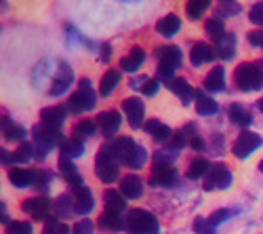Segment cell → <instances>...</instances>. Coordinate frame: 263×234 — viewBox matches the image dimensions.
I'll return each mask as SVG.
<instances>
[{"instance_id": "13", "label": "cell", "mask_w": 263, "mask_h": 234, "mask_svg": "<svg viewBox=\"0 0 263 234\" xmlns=\"http://www.w3.org/2000/svg\"><path fill=\"white\" fill-rule=\"evenodd\" d=\"M175 179V169L166 163H156L152 167V175H149V184L152 186H171Z\"/></svg>"}, {"instance_id": "42", "label": "cell", "mask_w": 263, "mask_h": 234, "mask_svg": "<svg viewBox=\"0 0 263 234\" xmlns=\"http://www.w3.org/2000/svg\"><path fill=\"white\" fill-rule=\"evenodd\" d=\"M49 150H51V146H49L47 141H42V139L36 137V141H34V156H36L38 160H42V158H47Z\"/></svg>"}, {"instance_id": "44", "label": "cell", "mask_w": 263, "mask_h": 234, "mask_svg": "<svg viewBox=\"0 0 263 234\" xmlns=\"http://www.w3.org/2000/svg\"><path fill=\"white\" fill-rule=\"evenodd\" d=\"M59 171L63 173V177H70V175L76 173V167L72 165V160H70L68 156H61V158H59Z\"/></svg>"}, {"instance_id": "10", "label": "cell", "mask_w": 263, "mask_h": 234, "mask_svg": "<svg viewBox=\"0 0 263 234\" xmlns=\"http://www.w3.org/2000/svg\"><path fill=\"white\" fill-rule=\"evenodd\" d=\"M261 146V137L257 135V133H253V131H242L238 135V139H236V143H234V154L238 156V158H247L249 154H253L257 148Z\"/></svg>"}, {"instance_id": "2", "label": "cell", "mask_w": 263, "mask_h": 234, "mask_svg": "<svg viewBox=\"0 0 263 234\" xmlns=\"http://www.w3.org/2000/svg\"><path fill=\"white\" fill-rule=\"evenodd\" d=\"M130 234H158V220L145 209H130L124 218Z\"/></svg>"}, {"instance_id": "46", "label": "cell", "mask_w": 263, "mask_h": 234, "mask_svg": "<svg viewBox=\"0 0 263 234\" xmlns=\"http://www.w3.org/2000/svg\"><path fill=\"white\" fill-rule=\"evenodd\" d=\"M249 17H251V21H253L255 26H261V28H263V3H257V5L251 9Z\"/></svg>"}, {"instance_id": "52", "label": "cell", "mask_w": 263, "mask_h": 234, "mask_svg": "<svg viewBox=\"0 0 263 234\" xmlns=\"http://www.w3.org/2000/svg\"><path fill=\"white\" fill-rule=\"evenodd\" d=\"M183 135H185V137H190V139L198 135V133H196V124H194V122H187V124L183 127Z\"/></svg>"}, {"instance_id": "17", "label": "cell", "mask_w": 263, "mask_h": 234, "mask_svg": "<svg viewBox=\"0 0 263 234\" xmlns=\"http://www.w3.org/2000/svg\"><path fill=\"white\" fill-rule=\"evenodd\" d=\"M65 110L68 108H63V105H49V108H45L40 112L42 124H49V127L59 129V127L63 124V120H65Z\"/></svg>"}, {"instance_id": "32", "label": "cell", "mask_w": 263, "mask_h": 234, "mask_svg": "<svg viewBox=\"0 0 263 234\" xmlns=\"http://www.w3.org/2000/svg\"><path fill=\"white\" fill-rule=\"evenodd\" d=\"M97 122H93V120H80L76 127H74V135L72 137H76V139H84V137H91V135H95L97 133Z\"/></svg>"}, {"instance_id": "19", "label": "cell", "mask_w": 263, "mask_h": 234, "mask_svg": "<svg viewBox=\"0 0 263 234\" xmlns=\"http://www.w3.org/2000/svg\"><path fill=\"white\" fill-rule=\"evenodd\" d=\"M72 80H74L72 70L61 61V63H59V74H57V78H55V82H53V87H51V95H61V93L72 84Z\"/></svg>"}, {"instance_id": "11", "label": "cell", "mask_w": 263, "mask_h": 234, "mask_svg": "<svg viewBox=\"0 0 263 234\" xmlns=\"http://www.w3.org/2000/svg\"><path fill=\"white\" fill-rule=\"evenodd\" d=\"M97 127L101 129V133L105 135V137H112L116 131H118V127H120V122H122V116L116 112V110H105V112H101L99 116H97Z\"/></svg>"}, {"instance_id": "22", "label": "cell", "mask_w": 263, "mask_h": 234, "mask_svg": "<svg viewBox=\"0 0 263 234\" xmlns=\"http://www.w3.org/2000/svg\"><path fill=\"white\" fill-rule=\"evenodd\" d=\"M194 97H196V112H198V114H202V116H211V114L217 112V101H215L213 97H209L204 91L196 89Z\"/></svg>"}, {"instance_id": "45", "label": "cell", "mask_w": 263, "mask_h": 234, "mask_svg": "<svg viewBox=\"0 0 263 234\" xmlns=\"http://www.w3.org/2000/svg\"><path fill=\"white\" fill-rule=\"evenodd\" d=\"M156 91H158V80L143 76V82H141V93H143V95H154Z\"/></svg>"}, {"instance_id": "41", "label": "cell", "mask_w": 263, "mask_h": 234, "mask_svg": "<svg viewBox=\"0 0 263 234\" xmlns=\"http://www.w3.org/2000/svg\"><path fill=\"white\" fill-rule=\"evenodd\" d=\"M7 232L9 234H34L32 224H28V222H11L7 226Z\"/></svg>"}, {"instance_id": "40", "label": "cell", "mask_w": 263, "mask_h": 234, "mask_svg": "<svg viewBox=\"0 0 263 234\" xmlns=\"http://www.w3.org/2000/svg\"><path fill=\"white\" fill-rule=\"evenodd\" d=\"M194 232L196 234H215V226L209 222V218H196Z\"/></svg>"}, {"instance_id": "48", "label": "cell", "mask_w": 263, "mask_h": 234, "mask_svg": "<svg viewBox=\"0 0 263 234\" xmlns=\"http://www.w3.org/2000/svg\"><path fill=\"white\" fill-rule=\"evenodd\" d=\"M185 141H187V137L183 135V131H177V133L173 135V139H171V146H168V148H171V150L177 152L179 148H183V143H185Z\"/></svg>"}, {"instance_id": "27", "label": "cell", "mask_w": 263, "mask_h": 234, "mask_svg": "<svg viewBox=\"0 0 263 234\" xmlns=\"http://www.w3.org/2000/svg\"><path fill=\"white\" fill-rule=\"evenodd\" d=\"M204 87H206L209 91H221V89L226 87V78H223V68H221V66H215V68L206 74Z\"/></svg>"}, {"instance_id": "25", "label": "cell", "mask_w": 263, "mask_h": 234, "mask_svg": "<svg viewBox=\"0 0 263 234\" xmlns=\"http://www.w3.org/2000/svg\"><path fill=\"white\" fill-rule=\"evenodd\" d=\"M103 201H105V211H116V213H122L124 207H126V199L122 196V192H118V190H105Z\"/></svg>"}, {"instance_id": "35", "label": "cell", "mask_w": 263, "mask_h": 234, "mask_svg": "<svg viewBox=\"0 0 263 234\" xmlns=\"http://www.w3.org/2000/svg\"><path fill=\"white\" fill-rule=\"evenodd\" d=\"M206 34L211 36V40L221 42L226 38V28H223V24L219 19H209L206 21Z\"/></svg>"}, {"instance_id": "53", "label": "cell", "mask_w": 263, "mask_h": 234, "mask_svg": "<svg viewBox=\"0 0 263 234\" xmlns=\"http://www.w3.org/2000/svg\"><path fill=\"white\" fill-rule=\"evenodd\" d=\"M0 154H3V165H13V154H9L7 150H5V148H3V152H0Z\"/></svg>"}, {"instance_id": "3", "label": "cell", "mask_w": 263, "mask_h": 234, "mask_svg": "<svg viewBox=\"0 0 263 234\" xmlns=\"http://www.w3.org/2000/svg\"><path fill=\"white\" fill-rule=\"evenodd\" d=\"M95 171H97V177L103 182V184H112L118 179L120 175V165L112 152V146H101V150L97 154V160H95Z\"/></svg>"}, {"instance_id": "47", "label": "cell", "mask_w": 263, "mask_h": 234, "mask_svg": "<svg viewBox=\"0 0 263 234\" xmlns=\"http://www.w3.org/2000/svg\"><path fill=\"white\" fill-rule=\"evenodd\" d=\"M228 218H230V211H228V209H217V211H213V213H211L209 222H211L213 226H217V224H221V222L228 220Z\"/></svg>"}, {"instance_id": "28", "label": "cell", "mask_w": 263, "mask_h": 234, "mask_svg": "<svg viewBox=\"0 0 263 234\" xmlns=\"http://www.w3.org/2000/svg\"><path fill=\"white\" fill-rule=\"evenodd\" d=\"M3 135H5V139H9V141H21V143H24L26 129H24V127H19V124H15V122H11V120L5 116V118H3Z\"/></svg>"}, {"instance_id": "38", "label": "cell", "mask_w": 263, "mask_h": 234, "mask_svg": "<svg viewBox=\"0 0 263 234\" xmlns=\"http://www.w3.org/2000/svg\"><path fill=\"white\" fill-rule=\"evenodd\" d=\"M234 36L232 34H228L221 42H219V49H217V55L221 57V59H230L232 55H234Z\"/></svg>"}, {"instance_id": "6", "label": "cell", "mask_w": 263, "mask_h": 234, "mask_svg": "<svg viewBox=\"0 0 263 234\" xmlns=\"http://www.w3.org/2000/svg\"><path fill=\"white\" fill-rule=\"evenodd\" d=\"M95 101H97V95H95V91L91 87L89 78H82L80 80V89L70 97V101H68L65 108H68L72 114H80L84 110H91L95 105Z\"/></svg>"}, {"instance_id": "49", "label": "cell", "mask_w": 263, "mask_h": 234, "mask_svg": "<svg viewBox=\"0 0 263 234\" xmlns=\"http://www.w3.org/2000/svg\"><path fill=\"white\" fill-rule=\"evenodd\" d=\"M219 13L221 15H236V13H240V7L236 3H221L219 5Z\"/></svg>"}, {"instance_id": "51", "label": "cell", "mask_w": 263, "mask_h": 234, "mask_svg": "<svg viewBox=\"0 0 263 234\" xmlns=\"http://www.w3.org/2000/svg\"><path fill=\"white\" fill-rule=\"evenodd\" d=\"M190 146L194 148V150H198V152H200V150H204V148H206V143H204V139H202L200 135L192 137V139H190Z\"/></svg>"}, {"instance_id": "8", "label": "cell", "mask_w": 263, "mask_h": 234, "mask_svg": "<svg viewBox=\"0 0 263 234\" xmlns=\"http://www.w3.org/2000/svg\"><path fill=\"white\" fill-rule=\"evenodd\" d=\"M232 184V173L228 171V167L223 163H215L211 167V171L206 173L204 190H215V188H228Z\"/></svg>"}, {"instance_id": "50", "label": "cell", "mask_w": 263, "mask_h": 234, "mask_svg": "<svg viewBox=\"0 0 263 234\" xmlns=\"http://www.w3.org/2000/svg\"><path fill=\"white\" fill-rule=\"evenodd\" d=\"M249 42H251L253 47L263 49V30H255V32H251V34H249Z\"/></svg>"}, {"instance_id": "14", "label": "cell", "mask_w": 263, "mask_h": 234, "mask_svg": "<svg viewBox=\"0 0 263 234\" xmlns=\"http://www.w3.org/2000/svg\"><path fill=\"white\" fill-rule=\"evenodd\" d=\"M217 57V51L206 45V42H194L192 45V51H190V61L194 66H202V63H209Z\"/></svg>"}, {"instance_id": "23", "label": "cell", "mask_w": 263, "mask_h": 234, "mask_svg": "<svg viewBox=\"0 0 263 234\" xmlns=\"http://www.w3.org/2000/svg\"><path fill=\"white\" fill-rule=\"evenodd\" d=\"M99 226L103 230H109V232H118V230L126 228L122 215L116 213V211H103V213L99 215Z\"/></svg>"}, {"instance_id": "39", "label": "cell", "mask_w": 263, "mask_h": 234, "mask_svg": "<svg viewBox=\"0 0 263 234\" xmlns=\"http://www.w3.org/2000/svg\"><path fill=\"white\" fill-rule=\"evenodd\" d=\"M45 234H72V228L65 226V224H59L57 218H51L45 224Z\"/></svg>"}, {"instance_id": "4", "label": "cell", "mask_w": 263, "mask_h": 234, "mask_svg": "<svg viewBox=\"0 0 263 234\" xmlns=\"http://www.w3.org/2000/svg\"><path fill=\"white\" fill-rule=\"evenodd\" d=\"M156 57H158V78L162 80H171L175 78V70L181 66V51L175 45H166L156 49Z\"/></svg>"}, {"instance_id": "34", "label": "cell", "mask_w": 263, "mask_h": 234, "mask_svg": "<svg viewBox=\"0 0 263 234\" xmlns=\"http://www.w3.org/2000/svg\"><path fill=\"white\" fill-rule=\"evenodd\" d=\"M32 156H34V143L24 141V143H19V148L13 152V165H24V163H28Z\"/></svg>"}, {"instance_id": "7", "label": "cell", "mask_w": 263, "mask_h": 234, "mask_svg": "<svg viewBox=\"0 0 263 234\" xmlns=\"http://www.w3.org/2000/svg\"><path fill=\"white\" fill-rule=\"evenodd\" d=\"M21 209L30 213L36 222H49L51 218H55L51 213V201L45 199V196H36V199H28L21 203Z\"/></svg>"}, {"instance_id": "31", "label": "cell", "mask_w": 263, "mask_h": 234, "mask_svg": "<svg viewBox=\"0 0 263 234\" xmlns=\"http://www.w3.org/2000/svg\"><path fill=\"white\" fill-rule=\"evenodd\" d=\"M118 82H120V72H116V70H107L105 76H103V80H101V87H99L101 97H107L109 93H112V91L118 87Z\"/></svg>"}, {"instance_id": "30", "label": "cell", "mask_w": 263, "mask_h": 234, "mask_svg": "<svg viewBox=\"0 0 263 234\" xmlns=\"http://www.w3.org/2000/svg\"><path fill=\"white\" fill-rule=\"evenodd\" d=\"M211 163L206 160V158H194L192 163H190V169H187V177L190 179H198V177H202V175H206L209 171H211Z\"/></svg>"}, {"instance_id": "56", "label": "cell", "mask_w": 263, "mask_h": 234, "mask_svg": "<svg viewBox=\"0 0 263 234\" xmlns=\"http://www.w3.org/2000/svg\"><path fill=\"white\" fill-rule=\"evenodd\" d=\"M259 171H261V173H263V160H261V163H259Z\"/></svg>"}, {"instance_id": "18", "label": "cell", "mask_w": 263, "mask_h": 234, "mask_svg": "<svg viewBox=\"0 0 263 234\" xmlns=\"http://www.w3.org/2000/svg\"><path fill=\"white\" fill-rule=\"evenodd\" d=\"M166 87L177 95V97H181V101L187 105L190 101H192V97H194V89H192V84L185 80V78H171L168 82H166Z\"/></svg>"}, {"instance_id": "16", "label": "cell", "mask_w": 263, "mask_h": 234, "mask_svg": "<svg viewBox=\"0 0 263 234\" xmlns=\"http://www.w3.org/2000/svg\"><path fill=\"white\" fill-rule=\"evenodd\" d=\"M34 137L47 141L49 146H61V143L65 141L63 135H61V131L55 129V127H49V124H38V127H34Z\"/></svg>"}, {"instance_id": "26", "label": "cell", "mask_w": 263, "mask_h": 234, "mask_svg": "<svg viewBox=\"0 0 263 234\" xmlns=\"http://www.w3.org/2000/svg\"><path fill=\"white\" fill-rule=\"evenodd\" d=\"M179 28H181V19L177 17V15H166V17H162L160 21H158V26H156V30L162 34V36H173V34H177L179 32Z\"/></svg>"}, {"instance_id": "36", "label": "cell", "mask_w": 263, "mask_h": 234, "mask_svg": "<svg viewBox=\"0 0 263 234\" xmlns=\"http://www.w3.org/2000/svg\"><path fill=\"white\" fill-rule=\"evenodd\" d=\"M206 9H209L206 0H190V3L185 5V13H187L190 19H200Z\"/></svg>"}, {"instance_id": "37", "label": "cell", "mask_w": 263, "mask_h": 234, "mask_svg": "<svg viewBox=\"0 0 263 234\" xmlns=\"http://www.w3.org/2000/svg\"><path fill=\"white\" fill-rule=\"evenodd\" d=\"M72 213H74V201H72V196L61 194V196L57 199V215L70 218Z\"/></svg>"}, {"instance_id": "12", "label": "cell", "mask_w": 263, "mask_h": 234, "mask_svg": "<svg viewBox=\"0 0 263 234\" xmlns=\"http://www.w3.org/2000/svg\"><path fill=\"white\" fill-rule=\"evenodd\" d=\"M72 201H74V213H78V215H86L93 209V205H95L93 192H91L89 188H84V186L74 190Z\"/></svg>"}, {"instance_id": "54", "label": "cell", "mask_w": 263, "mask_h": 234, "mask_svg": "<svg viewBox=\"0 0 263 234\" xmlns=\"http://www.w3.org/2000/svg\"><path fill=\"white\" fill-rule=\"evenodd\" d=\"M109 55H112V49H109V45H103V49H101V59H103V61H107V59H109Z\"/></svg>"}, {"instance_id": "9", "label": "cell", "mask_w": 263, "mask_h": 234, "mask_svg": "<svg viewBox=\"0 0 263 234\" xmlns=\"http://www.w3.org/2000/svg\"><path fill=\"white\" fill-rule=\"evenodd\" d=\"M122 110L130 122V127L133 129H139V127H143V118H145V105L139 97H128L122 101Z\"/></svg>"}, {"instance_id": "5", "label": "cell", "mask_w": 263, "mask_h": 234, "mask_svg": "<svg viewBox=\"0 0 263 234\" xmlns=\"http://www.w3.org/2000/svg\"><path fill=\"white\" fill-rule=\"evenodd\" d=\"M234 80L240 91H257L263 87V74L255 63H240L234 72Z\"/></svg>"}, {"instance_id": "21", "label": "cell", "mask_w": 263, "mask_h": 234, "mask_svg": "<svg viewBox=\"0 0 263 234\" xmlns=\"http://www.w3.org/2000/svg\"><path fill=\"white\" fill-rule=\"evenodd\" d=\"M9 182L15 188H28L34 182V171H30V169H21V167H11L9 169Z\"/></svg>"}, {"instance_id": "29", "label": "cell", "mask_w": 263, "mask_h": 234, "mask_svg": "<svg viewBox=\"0 0 263 234\" xmlns=\"http://www.w3.org/2000/svg\"><path fill=\"white\" fill-rule=\"evenodd\" d=\"M228 114H230V120L234 124H240V127H247V124L253 122V116L249 114V110L245 108V105H240V103H232Z\"/></svg>"}, {"instance_id": "15", "label": "cell", "mask_w": 263, "mask_h": 234, "mask_svg": "<svg viewBox=\"0 0 263 234\" xmlns=\"http://www.w3.org/2000/svg\"><path fill=\"white\" fill-rule=\"evenodd\" d=\"M120 192L124 199H139L143 192V182L137 175H126L120 182Z\"/></svg>"}, {"instance_id": "43", "label": "cell", "mask_w": 263, "mask_h": 234, "mask_svg": "<svg viewBox=\"0 0 263 234\" xmlns=\"http://www.w3.org/2000/svg\"><path fill=\"white\" fill-rule=\"evenodd\" d=\"M93 230H95V226H93L91 220H80V222L72 228V234H93Z\"/></svg>"}, {"instance_id": "33", "label": "cell", "mask_w": 263, "mask_h": 234, "mask_svg": "<svg viewBox=\"0 0 263 234\" xmlns=\"http://www.w3.org/2000/svg\"><path fill=\"white\" fill-rule=\"evenodd\" d=\"M61 154L63 156H68V158H74V156H80L82 152H84V146H82V141L80 139H76V137H72V139H65L61 146Z\"/></svg>"}, {"instance_id": "24", "label": "cell", "mask_w": 263, "mask_h": 234, "mask_svg": "<svg viewBox=\"0 0 263 234\" xmlns=\"http://www.w3.org/2000/svg\"><path fill=\"white\" fill-rule=\"evenodd\" d=\"M143 59H145L143 49H141V47H133L126 57L120 59V68H122L124 72H135V70L141 66V63H143Z\"/></svg>"}, {"instance_id": "1", "label": "cell", "mask_w": 263, "mask_h": 234, "mask_svg": "<svg viewBox=\"0 0 263 234\" xmlns=\"http://www.w3.org/2000/svg\"><path fill=\"white\" fill-rule=\"evenodd\" d=\"M109 146H112V152L118 163H122L130 169H139L145 165V158H147L145 148H141L133 137H118Z\"/></svg>"}, {"instance_id": "20", "label": "cell", "mask_w": 263, "mask_h": 234, "mask_svg": "<svg viewBox=\"0 0 263 234\" xmlns=\"http://www.w3.org/2000/svg\"><path fill=\"white\" fill-rule=\"evenodd\" d=\"M143 129L154 137L156 141H168V139H173V131H171V127L168 124H164V122H160V120H147L145 122V127Z\"/></svg>"}, {"instance_id": "55", "label": "cell", "mask_w": 263, "mask_h": 234, "mask_svg": "<svg viewBox=\"0 0 263 234\" xmlns=\"http://www.w3.org/2000/svg\"><path fill=\"white\" fill-rule=\"evenodd\" d=\"M257 108H259V110H261V114H263V97L257 101Z\"/></svg>"}]
</instances>
